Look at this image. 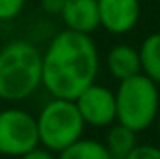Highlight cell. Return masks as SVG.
Instances as JSON below:
<instances>
[{
    "label": "cell",
    "mask_w": 160,
    "mask_h": 159,
    "mask_svg": "<svg viewBox=\"0 0 160 159\" xmlns=\"http://www.w3.org/2000/svg\"><path fill=\"white\" fill-rule=\"evenodd\" d=\"M99 64V51L91 34L65 28L50 40L43 52L41 86L52 97L75 99L95 82Z\"/></svg>",
    "instance_id": "6da1fadb"
},
{
    "label": "cell",
    "mask_w": 160,
    "mask_h": 159,
    "mask_svg": "<svg viewBox=\"0 0 160 159\" xmlns=\"http://www.w3.org/2000/svg\"><path fill=\"white\" fill-rule=\"evenodd\" d=\"M43 52L26 40H13L0 49V99L24 101L41 86Z\"/></svg>",
    "instance_id": "7a4b0ae2"
},
{
    "label": "cell",
    "mask_w": 160,
    "mask_h": 159,
    "mask_svg": "<svg viewBox=\"0 0 160 159\" xmlns=\"http://www.w3.org/2000/svg\"><path fill=\"white\" fill-rule=\"evenodd\" d=\"M118 120L136 133L149 129L158 116L160 90L158 84L143 73H136L119 80L116 90Z\"/></svg>",
    "instance_id": "3957f363"
},
{
    "label": "cell",
    "mask_w": 160,
    "mask_h": 159,
    "mask_svg": "<svg viewBox=\"0 0 160 159\" xmlns=\"http://www.w3.org/2000/svg\"><path fill=\"white\" fill-rule=\"evenodd\" d=\"M39 144L54 154H60L63 148L84 137L86 122L82 120L75 99L52 97L41 107L36 116Z\"/></svg>",
    "instance_id": "277c9868"
},
{
    "label": "cell",
    "mask_w": 160,
    "mask_h": 159,
    "mask_svg": "<svg viewBox=\"0 0 160 159\" xmlns=\"http://www.w3.org/2000/svg\"><path fill=\"white\" fill-rule=\"evenodd\" d=\"M39 146L36 116L21 107L0 111V156L21 157Z\"/></svg>",
    "instance_id": "5b68a950"
},
{
    "label": "cell",
    "mask_w": 160,
    "mask_h": 159,
    "mask_svg": "<svg viewBox=\"0 0 160 159\" xmlns=\"http://www.w3.org/2000/svg\"><path fill=\"white\" fill-rule=\"evenodd\" d=\"M78 112L86 125L91 127H110L118 120L116 92L104 84H89L75 97Z\"/></svg>",
    "instance_id": "8992f818"
},
{
    "label": "cell",
    "mask_w": 160,
    "mask_h": 159,
    "mask_svg": "<svg viewBox=\"0 0 160 159\" xmlns=\"http://www.w3.org/2000/svg\"><path fill=\"white\" fill-rule=\"evenodd\" d=\"M101 26L110 34H127L140 21V0H97Z\"/></svg>",
    "instance_id": "52a82bcc"
},
{
    "label": "cell",
    "mask_w": 160,
    "mask_h": 159,
    "mask_svg": "<svg viewBox=\"0 0 160 159\" xmlns=\"http://www.w3.org/2000/svg\"><path fill=\"white\" fill-rule=\"evenodd\" d=\"M60 17L65 28L82 34H93L101 26L97 0H65Z\"/></svg>",
    "instance_id": "ba28073f"
},
{
    "label": "cell",
    "mask_w": 160,
    "mask_h": 159,
    "mask_svg": "<svg viewBox=\"0 0 160 159\" xmlns=\"http://www.w3.org/2000/svg\"><path fill=\"white\" fill-rule=\"evenodd\" d=\"M106 69L116 80H123L136 73H142L140 51L125 43L114 45L106 54Z\"/></svg>",
    "instance_id": "9c48e42d"
},
{
    "label": "cell",
    "mask_w": 160,
    "mask_h": 159,
    "mask_svg": "<svg viewBox=\"0 0 160 159\" xmlns=\"http://www.w3.org/2000/svg\"><path fill=\"white\" fill-rule=\"evenodd\" d=\"M104 144H106L112 159H125V156L138 144L136 131H132L130 127L123 125L119 122H114L106 133Z\"/></svg>",
    "instance_id": "30bf717a"
},
{
    "label": "cell",
    "mask_w": 160,
    "mask_h": 159,
    "mask_svg": "<svg viewBox=\"0 0 160 159\" xmlns=\"http://www.w3.org/2000/svg\"><path fill=\"white\" fill-rule=\"evenodd\" d=\"M142 73L160 86V32L149 34L140 45Z\"/></svg>",
    "instance_id": "8fae6325"
},
{
    "label": "cell",
    "mask_w": 160,
    "mask_h": 159,
    "mask_svg": "<svg viewBox=\"0 0 160 159\" xmlns=\"http://www.w3.org/2000/svg\"><path fill=\"white\" fill-rule=\"evenodd\" d=\"M58 159H112V156L104 142L97 139L80 137L78 140L63 148L58 154Z\"/></svg>",
    "instance_id": "7c38bea8"
},
{
    "label": "cell",
    "mask_w": 160,
    "mask_h": 159,
    "mask_svg": "<svg viewBox=\"0 0 160 159\" xmlns=\"http://www.w3.org/2000/svg\"><path fill=\"white\" fill-rule=\"evenodd\" d=\"M26 0H0V21H11L21 15Z\"/></svg>",
    "instance_id": "4fadbf2b"
},
{
    "label": "cell",
    "mask_w": 160,
    "mask_h": 159,
    "mask_svg": "<svg viewBox=\"0 0 160 159\" xmlns=\"http://www.w3.org/2000/svg\"><path fill=\"white\" fill-rule=\"evenodd\" d=\"M125 159H160V148L155 144H136Z\"/></svg>",
    "instance_id": "5bb4252c"
},
{
    "label": "cell",
    "mask_w": 160,
    "mask_h": 159,
    "mask_svg": "<svg viewBox=\"0 0 160 159\" xmlns=\"http://www.w3.org/2000/svg\"><path fill=\"white\" fill-rule=\"evenodd\" d=\"M19 159H58V156L54 154V152H50L48 148H45V146H36V148H32L30 152H26L24 156H21Z\"/></svg>",
    "instance_id": "9a60e30c"
},
{
    "label": "cell",
    "mask_w": 160,
    "mask_h": 159,
    "mask_svg": "<svg viewBox=\"0 0 160 159\" xmlns=\"http://www.w3.org/2000/svg\"><path fill=\"white\" fill-rule=\"evenodd\" d=\"M63 2L65 0H41V8L45 13H50V15H60L62 8H63Z\"/></svg>",
    "instance_id": "2e32d148"
},
{
    "label": "cell",
    "mask_w": 160,
    "mask_h": 159,
    "mask_svg": "<svg viewBox=\"0 0 160 159\" xmlns=\"http://www.w3.org/2000/svg\"><path fill=\"white\" fill-rule=\"evenodd\" d=\"M155 123H157V127H158V135H160V111H158V116H157V122H155Z\"/></svg>",
    "instance_id": "e0dca14e"
}]
</instances>
